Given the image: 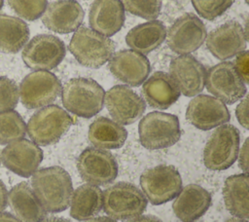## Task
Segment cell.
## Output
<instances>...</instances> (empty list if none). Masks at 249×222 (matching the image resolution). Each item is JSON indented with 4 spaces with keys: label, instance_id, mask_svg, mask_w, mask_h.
Here are the masks:
<instances>
[{
    "label": "cell",
    "instance_id": "21",
    "mask_svg": "<svg viewBox=\"0 0 249 222\" xmlns=\"http://www.w3.org/2000/svg\"><path fill=\"white\" fill-rule=\"evenodd\" d=\"M124 18L121 0H94L89 7V22L91 29L106 37L120 31Z\"/></svg>",
    "mask_w": 249,
    "mask_h": 222
},
{
    "label": "cell",
    "instance_id": "22",
    "mask_svg": "<svg viewBox=\"0 0 249 222\" xmlns=\"http://www.w3.org/2000/svg\"><path fill=\"white\" fill-rule=\"evenodd\" d=\"M210 204L211 195L206 189L197 184H189L181 189L172 208L179 220L192 222L201 217Z\"/></svg>",
    "mask_w": 249,
    "mask_h": 222
},
{
    "label": "cell",
    "instance_id": "12",
    "mask_svg": "<svg viewBox=\"0 0 249 222\" xmlns=\"http://www.w3.org/2000/svg\"><path fill=\"white\" fill-rule=\"evenodd\" d=\"M77 168L84 181L95 186L107 185L118 175L115 157L100 148L85 149L77 159Z\"/></svg>",
    "mask_w": 249,
    "mask_h": 222
},
{
    "label": "cell",
    "instance_id": "20",
    "mask_svg": "<svg viewBox=\"0 0 249 222\" xmlns=\"http://www.w3.org/2000/svg\"><path fill=\"white\" fill-rule=\"evenodd\" d=\"M84 10L76 0H57L49 4L42 22L51 31L66 34L76 31L83 22Z\"/></svg>",
    "mask_w": 249,
    "mask_h": 222
},
{
    "label": "cell",
    "instance_id": "18",
    "mask_svg": "<svg viewBox=\"0 0 249 222\" xmlns=\"http://www.w3.org/2000/svg\"><path fill=\"white\" fill-rule=\"evenodd\" d=\"M169 75L185 96H196L205 86L206 70L193 56L181 55L170 61Z\"/></svg>",
    "mask_w": 249,
    "mask_h": 222
},
{
    "label": "cell",
    "instance_id": "16",
    "mask_svg": "<svg viewBox=\"0 0 249 222\" xmlns=\"http://www.w3.org/2000/svg\"><path fill=\"white\" fill-rule=\"evenodd\" d=\"M2 164L12 172L31 176L43 160L42 149L33 141L21 138L9 143L1 152Z\"/></svg>",
    "mask_w": 249,
    "mask_h": 222
},
{
    "label": "cell",
    "instance_id": "10",
    "mask_svg": "<svg viewBox=\"0 0 249 222\" xmlns=\"http://www.w3.org/2000/svg\"><path fill=\"white\" fill-rule=\"evenodd\" d=\"M65 54V45L58 37L39 34L24 46L21 58L30 69L48 71L56 67L64 58Z\"/></svg>",
    "mask_w": 249,
    "mask_h": 222
},
{
    "label": "cell",
    "instance_id": "46",
    "mask_svg": "<svg viewBox=\"0 0 249 222\" xmlns=\"http://www.w3.org/2000/svg\"><path fill=\"white\" fill-rule=\"evenodd\" d=\"M192 222H193V221H192Z\"/></svg>",
    "mask_w": 249,
    "mask_h": 222
},
{
    "label": "cell",
    "instance_id": "25",
    "mask_svg": "<svg viewBox=\"0 0 249 222\" xmlns=\"http://www.w3.org/2000/svg\"><path fill=\"white\" fill-rule=\"evenodd\" d=\"M166 36V28L160 20L153 19L131 28L126 36L125 43L131 50L147 55L159 48Z\"/></svg>",
    "mask_w": 249,
    "mask_h": 222
},
{
    "label": "cell",
    "instance_id": "11",
    "mask_svg": "<svg viewBox=\"0 0 249 222\" xmlns=\"http://www.w3.org/2000/svg\"><path fill=\"white\" fill-rule=\"evenodd\" d=\"M207 91L225 104L240 100L247 92L246 84L241 79L232 62L223 61L212 66L205 77Z\"/></svg>",
    "mask_w": 249,
    "mask_h": 222
},
{
    "label": "cell",
    "instance_id": "2",
    "mask_svg": "<svg viewBox=\"0 0 249 222\" xmlns=\"http://www.w3.org/2000/svg\"><path fill=\"white\" fill-rule=\"evenodd\" d=\"M61 91L64 108L76 116L89 119L103 108L105 92L93 79L83 77L70 79Z\"/></svg>",
    "mask_w": 249,
    "mask_h": 222
},
{
    "label": "cell",
    "instance_id": "29",
    "mask_svg": "<svg viewBox=\"0 0 249 222\" xmlns=\"http://www.w3.org/2000/svg\"><path fill=\"white\" fill-rule=\"evenodd\" d=\"M29 27L17 17L0 15V51L5 54H17L29 39Z\"/></svg>",
    "mask_w": 249,
    "mask_h": 222
},
{
    "label": "cell",
    "instance_id": "23",
    "mask_svg": "<svg viewBox=\"0 0 249 222\" xmlns=\"http://www.w3.org/2000/svg\"><path fill=\"white\" fill-rule=\"evenodd\" d=\"M143 83V96L153 108L167 109L180 97L181 92L177 85L165 72L157 71Z\"/></svg>",
    "mask_w": 249,
    "mask_h": 222
},
{
    "label": "cell",
    "instance_id": "45",
    "mask_svg": "<svg viewBox=\"0 0 249 222\" xmlns=\"http://www.w3.org/2000/svg\"><path fill=\"white\" fill-rule=\"evenodd\" d=\"M246 1V3H248V0H245Z\"/></svg>",
    "mask_w": 249,
    "mask_h": 222
},
{
    "label": "cell",
    "instance_id": "4",
    "mask_svg": "<svg viewBox=\"0 0 249 222\" xmlns=\"http://www.w3.org/2000/svg\"><path fill=\"white\" fill-rule=\"evenodd\" d=\"M72 124V117L64 109L58 105H47L31 116L26 131L35 144L53 145L59 141Z\"/></svg>",
    "mask_w": 249,
    "mask_h": 222
},
{
    "label": "cell",
    "instance_id": "43",
    "mask_svg": "<svg viewBox=\"0 0 249 222\" xmlns=\"http://www.w3.org/2000/svg\"><path fill=\"white\" fill-rule=\"evenodd\" d=\"M225 222H248L247 219H242V218H238V217H232L230 218L228 220H226Z\"/></svg>",
    "mask_w": 249,
    "mask_h": 222
},
{
    "label": "cell",
    "instance_id": "44",
    "mask_svg": "<svg viewBox=\"0 0 249 222\" xmlns=\"http://www.w3.org/2000/svg\"><path fill=\"white\" fill-rule=\"evenodd\" d=\"M3 5H4V0H0V11H1Z\"/></svg>",
    "mask_w": 249,
    "mask_h": 222
},
{
    "label": "cell",
    "instance_id": "9",
    "mask_svg": "<svg viewBox=\"0 0 249 222\" xmlns=\"http://www.w3.org/2000/svg\"><path fill=\"white\" fill-rule=\"evenodd\" d=\"M62 90L59 79L47 70L27 74L19 85L20 101L27 109L45 107L53 103Z\"/></svg>",
    "mask_w": 249,
    "mask_h": 222
},
{
    "label": "cell",
    "instance_id": "31",
    "mask_svg": "<svg viewBox=\"0 0 249 222\" xmlns=\"http://www.w3.org/2000/svg\"><path fill=\"white\" fill-rule=\"evenodd\" d=\"M124 10L142 18L156 19L161 9V0H121Z\"/></svg>",
    "mask_w": 249,
    "mask_h": 222
},
{
    "label": "cell",
    "instance_id": "40",
    "mask_svg": "<svg viewBox=\"0 0 249 222\" xmlns=\"http://www.w3.org/2000/svg\"><path fill=\"white\" fill-rule=\"evenodd\" d=\"M0 222H21L18 217L10 212H0Z\"/></svg>",
    "mask_w": 249,
    "mask_h": 222
},
{
    "label": "cell",
    "instance_id": "28",
    "mask_svg": "<svg viewBox=\"0 0 249 222\" xmlns=\"http://www.w3.org/2000/svg\"><path fill=\"white\" fill-rule=\"evenodd\" d=\"M223 197L226 208L231 214L248 219V174L240 173L229 176L224 184Z\"/></svg>",
    "mask_w": 249,
    "mask_h": 222
},
{
    "label": "cell",
    "instance_id": "38",
    "mask_svg": "<svg viewBox=\"0 0 249 222\" xmlns=\"http://www.w3.org/2000/svg\"><path fill=\"white\" fill-rule=\"evenodd\" d=\"M8 204V192L3 181L0 179V212H2Z\"/></svg>",
    "mask_w": 249,
    "mask_h": 222
},
{
    "label": "cell",
    "instance_id": "36",
    "mask_svg": "<svg viewBox=\"0 0 249 222\" xmlns=\"http://www.w3.org/2000/svg\"><path fill=\"white\" fill-rule=\"evenodd\" d=\"M247 108H248V97L246 96L239 102V104L236 106V109H235V115H236V118H237L239 124L246 130L249 127Z\"/></svg>",
    "mask_w": 249,
    "mask_h": 222
},
{
    "label": "cell",
    "instance_id": "1",
    "mask_svg": "<svg viewBox=\"0 0 249 222\" xmlns=\"http://www.w3.org/2000/svg\"><path fill=\"white\" fill-rule=\"evenodd\" d=\"M32 190L47 212L65 210L73 194L69 173L60 166H49L36 170L31 178Z\"/></svg>",
    "mask_w": 249,
    "mask_h": 222
},
{
    "label": "cell",
    "instance_id": "8",
    "mask_svg": "<svg viewBox=\"0 0 249 222\" xmlns=\"http://www.w3.org/2000/svg\"><path fill=\"white\" fill-rule=\"evenodd\" d=\"M140 185L145 197L154 205L174 199L182 189V178L173 166L160 165L146 169L140 175Z\"/></svg>",
    "mask_w": 249,
    "mask_h": 222
},
{
    "label": "cell",
    "instance_id": "19",
    "mask_svg": "<svg viewBox=\"0 0 249 222\" xmlns=\"http://www.w3.org/2000/svg\"><path fill=\"white\" fill-rule=\"evenodd\" d=\"M108 67L118 80L131 87L140 86L151 70L149 59L133 50H122L114 54Z\"/></svg>",
    "mask_w": 249,
    "mask_h": 222
},
{
    "label": "cell",
    "instance_id": "27",
    "mask_svg": "<svg viewBox=\"0 0 249 222\" xmlns=\"http://www.w3.org/2000/svg\"><path fill=\"white\" fill-rule=\"evenodd\" d=\"M70 215L78 221H86L97 215L102 208V191L95 185L83 184L73 191Z\"/></svg>",
    "mask_w": 249,
    "mask_h": 222
},
{
    "label": "cell",
    "instance_id": "17",
    "mask_svg": "<svg viewBox=\"0 0 249 222\" xmlns=\"http://www.w3.org/2000/svg\"><path fill=\"white\" fill-rule=\"evenodd\" d=\"M210 53L221 60L233 57L247 46L243 27L236 21H228L212 30L205 38Z\"/></svg>",
    "mask_w": 249,
    "mask_h": 222
},
{
    "label": "cell",
    "instance_id": "14",
    "mask_svg": "<svg viewBox=\"0 0 249 222\" xmlns=\"http://www.w3.org/2000/svg\"><path fill=\"white\" fill-rule=\"evenodd\" d=\"M104 104L113 120L121 125L136 122L146 109L144 99L124 85L112 87L104 95Z\"/></svg>",
    "mask_w": 249,
    "mask_h": 222
},
{
    "label": "cell",
    "instance_id": "35",
    "mask_svg": "<svg viewBox=\"0 0 249 222\" xmlns=\"http://www.w3.org/2000/svg\"><path fill=\"white\" fill-rule=\"evenodd\" d=\"M248 61H249V52L242 51L236 55L234 67L238 74L240 75L241 79L245 84L249 83V69H248Z\"/></svg>",
    "mask_w": 249,
    "mask_h": 222
},
{
    "label": "cell",
    "instance_id": "15",
    "mask_svg": "<svg viewBox=\"0 0 249 222\" xmlns=\"http://www.w3.org/2000/svg\"><path fill=\"white\" fill-rule=\"evenodd\" d=\"M188 122L201 130H208L228 123L230 112L224 102L207 94L195 96L186 110Z\"/></svg>",
    "mask_w": 249,
    "mask_h": 222
},
{
    "label": "cell",
    "instance_id": "32",
    "mask_svg": "<svg viewBox=\"0 0 249 222\" xmlns=\"http://www.w3.org/2000/svg\"><path fill=\"white\" fill-rule=\"evenodd\" d=\"M11 9L20 18L32 21L44 14L47 6V0H7Z\"/></svg>",
    "mask_w": 249,
    "mask_h": 222
},
{
    "label": "cell",
    "instance_id": "41",
    "mask_svg": "<svg viewBox=\"0 0 249 222\" xmlns=\"http://www.w3.org/2000/svg\"><path fill=\"white\" fill-rule=\"evenodd\" d=\"M86 222H117V221L109 216H99V217H92L90 219H88L86 220Z\"/></svg>",
    "mask_w": 249,
    "mask_h": 222
},
{
    "label": "cell",
    "instance_id": "13",
    "mask_svg": "<svg viewBox=\"0 0 249 222\" xmlns=\"http://www.w3.org/2000/svg\"><path fill=\"white\" fill-rule=\"evenodd\" d=\"M207 31L204 23L195 14L188 13L177 18L166 31V43L171 51L188 55L202 46Z\"/></svg>",
    "mask_w": 249,
    "mask_h": 222
},
{
    "label": "cell",
    "instance_id": "7",
    "mask_svg": "<svg viewBox=\"0 0 249 222\" xmlns=\"http://www.w3.org/2000/svg\"><path fill=\"white\" fill-rule=\"evenodd\" d=\"M239 152V131L232 125H221L209 139L203 150L204 166L211 170H224L236 161Z\"/></svg>",
    "mask_w": 249,
    "mask_h": 222
},
{
    "label": "cell",
    "instance_id": "26",
    "mask_svg": "<svg viewBox=\"0 0 249 222\" xmlns=\"http://www.w3.org/2000/svg\"><path fill=\"white\" fill-rule=\"evenodd\" d=\"M127 137L126 130L106 117H98L89 128V140L100 149L121 148Z\"/></svg>",
    "mask_w": 249,
    "mask_h": 222
},
{
    "label": "cell",
    "instance_id": "33",
    "mask_svg": "<svg viewBox=\"0 0 249 222\" xmlns=\"http://www.w3.org/2000/svg\"><path fill=\"white\" fill-rule=\"evenodd\" d=\"M233 2L234 0H192L196 13L208 20L222 16Z\"/></svg>",
    "mask_w": 249,
    "mask_h": 222
},
{
    "label": "cell",
    "instance_id": "5",
    "mask_svg": "<svg viewBox=\"0 0 249 222\" xmlns=\"http://www.w3.org/2000/svg\"><path fill=\"white\" fill-rule=\"evenodd\" d=\"M138 133L140 143L146 149L158 150L170 147L181 137L179 119L173 114L150 112L140 120Z\"/></svg>",
    "mask_w": 249,
    "mask_h": 222
},
{
    "label": "cell",
    "instance_id": "6",
    "mask_svg": "<svg viewBox=\"0 0 249 222\" xmlns=\"http://www.w3.org/2000/svg\"><path fill=\"white\" fill-rule=\"evenodd\" d=\"M147 206L145 195L133 184L118 182L102 193V207L115 220H128L141 215Z\"/></svg>",
    "mask_w": 249,
    "mask_h": 222
},
{
    "label": "cell",
    "instance_id": "3",
    "mask_svg": "<svg viewBox=\"0 0 249 222\" xmlns=\"http://www.w3.org/2000/svg\"><path fill=\"white\" fill-rule=\"evenodd\" d=\"M116 45L91 28L80 26L73 34L68 49L77 61L89 68H99L105 64L115 53Z\"/></svg>",
    "mask_w": 249,
    "mask_h": 222
},
{
    "label": "cell",
    "instance_id": "42",
    "mask_svg": "<svg viewBox=\"0 0 249 222\" xmlns=\"http://www.w3.org/2000/svg\"><path fill=\"white\" fill-rule=\"evenodd\" d=\"M40 222H70V221L68 219H66V218H63V217L50 216V217H45Z\"/></svg>",
    "mask_w": 249,
    "mask_h": 222
},
{
    "label": "cell",
    "instance_id": "30",
    "mask_svg": "<svg viewBox=\"0 0 249 222\" xmlns=\"http://www.w3.org/2000/svg\"><path fill=\"white\" fill-rule=\"evenodd\" d=\"M26 134V125L15 110L0 112V144H9Z\"/></svg>",
    "mask_w": 249,
    "mask_h": 222
},
{
    "label": "cell",
    "instance_id": "34",
    "mask_svg": "<svg viewBox=\"0 0 249 222\" xmlns=\"http://www.w3.org/2000/svg\"><path fill=\"white\" fill-rule=\"evenodd\" d=\"M18 88L15 81L0 77V112L13 110L18 102Z\"/></svg>",
    "mask_w": 249,
    "mask_h": 222
},
{
    "label": "cell",
    "instance_id": "39",
    "mask_svg": "<svg viewBox=\"0 0 249 222\" xmlns=\"http://www.w3.org/2000/svg\"><path fill=\"white\" fill-rule=\"evenodd\" d=\"M128 222H161V220L154 215H139Z\"/></svg>",
    "mask_w": 249,
    "mask_h": 222
},
{
    "label": "cell",
    "instance_id": "24",
    "mask_svg": "<svg viewBox=\"0 0 249 222\" xmlns=\"http://www.w3.org/2000/svg\"><path fill=\"white\" fill-rule=\"evenodd\" d=\"M9 204L21 222H40L46 217L43 208L30 185L23 181L15 185L8 194Z\"/></svg>",
    "mask_w": 249,
    "mask_h": 222
},
{
    "label": "cell",
    "instance_id": "37",
    "mask_svg": "<svg viewBox=\"0 0 249 222\" xmlns=\"http://www.w3.org/2000/svg\"><path fill=\"white\" fill-rule=\"evenodd\" d=\"M239 166L242 168L245 172H247L248 169V138H246L245 142L243 143L240 154H239Z\"/></svg>",
    "mask_w": 249,
    "mask_h": 222
}]
</instances>
